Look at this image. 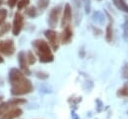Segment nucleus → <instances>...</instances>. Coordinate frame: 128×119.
<instances>
[{
	"label": "nucleus",
	"mask_w": 128,
	"mask_h": 119,
	"mask_svg": "<svg viewBox=\"0 0 128 119\" xmlns=\"http://www.w3.org/2000/svg\"><path fill=\"white\" fill-rule=\"evenodd\" d=\"M9 81L12 85L11 94L14 96L25 95L33 91V85L29 79H27L22 71L13 68L9 73Z\"/></svg>",
	"instance_id": "1"
},
{
	"label": "nucleus",
	"mask_w": 128,
	"mask_h": 119,
	"mask_svg": "<svg viewBox=\"0 0 128 119\" xmlns=\"http://www.w3.org/2000/svg\"><path fill=\"white\" fill-rule=\"evenodd\" d=\"M33 47L35 48V51L39 57L40 62L42 63H49L52 62L54 60V56L51 52L50 46L48 45L47 42H45L44 40H35L32 42Z\"/></svg>",
	"instance_id": "2"
},
{
	"label": "nucleus",
	"mask_w": 128,
	"mask_h": 119,
	"mask_svg": "<svg viewBox=\"0 0 128 119\" xmlns=\"http://www.w3.org/2000/svg\"><path fill=\"white\" fill-rule=\"evenodd\" d=\"M15 52V45L13 40H4L0 41V53L6 55V56H11Z\"/></svg>",
	"instance_id": "3"
},
{
	"label": "nucleus",
	"mask_w": 128,
	"mask_h": 119,
	"mask_svg": "<svg viewBox=\"0 0 128 119\" xmlns=\"http://www.w3.org/2000/svg\"><path fill=\"white\" fill-rule=\"evenodd\" d=\"M23 15L20 12H16L14 15V20H13V28H12V32L13 35L18 36L23 28Z\"/></svg>",
	"instance_id": "4"
},
{
	"label": "nucleus",
	"mask_w": 128,
	"mask_h": 119,
	"mask_svg": "<svg viewBox=\"0 0 128 119\" xmlns=\"http://www.w3.org/2000/svg\"><path fill=\"white\" fill-rule=\"evenodd\" d=\"M25 103L24 99H20V98H14L12 100H10L9 102H4L2 104H0V115H4L9 108L14 107V106H18L20 104Z\"/></svg>",
	"instance_id": "5"
},
{
	"label": "nucleus",
	"mask_w": 128,
	"mask_h": 119,
	"mask_svg": "<svg viewBox=\"0 0 128 119\" xmlns=\"http://www.w3.org/2000/svg\"><path fill=\"white\" fill-rule=\"evenodd\" d=\"M60 12H61V6H57L54 7L49 15V19H48V23L50 25L51 28H55L58 24V20H59V16H60Z\"/></svg>",
	"instance_id": "6"
},
{
	"label": "nucleus",
	"mask_w": 128,
	"mask_h": 119,
	"mask_svg": "<svg viewBox=\"0 0 128 119\" xmlns=\"http://www.w3.org/2000/svg\"><path fill=\"white\" fill-rule=\"evenodd\" d=\"M72 20V9H71V6L70 4H66L65 7H64V13H63V17H62V22H61V25L63 28H66L69 26L70 22Z\"/></svg>",
	"instance_id": "7"
},
{
	"label": "nucleus",
	"mask_w": 128,
	"mask_h": 119,
	"mask_svg": "<svg viewBox=\"0 0 128 119\" xmlns=\"http://www.w3.org/2000/svg\"><path fill=\"white\" fill-rule=\"evenodd\" d=\"M18 61H19V65H20V68H21L22 73L23 74H26V75H30V70L28 68L27 57H26V54L23 51L19 52V54H18Z\"/></svg>",
	"instance_id": "8"
},
{
	"label": "nucleus",
	"mask_w": 128,
	"mask_h": 119,
	"mask_svg": "<svg viewBox=\"0 0 128 119\" xmlns=\"http://www.w3.org/2000/svg\"><path fill=\"white\" fill-rule=\"evenodd\" d=\"M45 37L47 38V40L50 42L52 48L56 51L59 47L58 44V37H57V33L54 30H47L45 31Z\"/></svg>",
	"instance_id": "9"
},
{
	"label": "nucleus",
	"mask_w": 128,
	"mask_h": 119,
	"mask_svg": "<svg viewBox=\"0 0 128 119\" xmlns=\"http://www.w3.org/2000/svg\"><path fill=\"white\" fill-rule=\"evenodd\" d=\"M22 113H23L22 109H20V108H14V109H12V110L6 112V113L2 116L1 119H15V118L21 116Z\"/></svg>",
	"instance_id": "10"
},
{
	"label": "nucleus",
	"mask_w": 128,
	"mask_h": 119,
	"mask_svg": "<svg viewBox=\"0 0 128 119\" xmlns=\"http://www.w3.org/2000/svg\"><path fill=\"white\" fill-rule=\"evenodd\" d=\"M72 36H73V33H72V30L70 29V27H66L64 28V31L62 32V35H61V41L63 44H68L70 43L71 39H72Z\"/></svg>",
	"instance_id": "11"
},
{
	"label": "nucleus",
	"mask_w": 128,
	"mask_h": 119,
	"mask_svg": "<svg viewBox=\"0 0 128 119\" xmlns=\"http://www.w3.org/2000/svg\"><path fill=\"white\" fill-rule=\"evenodd\" d=\"M113 3L119 10L128 13V4L125 2V0H113Z\"/></svg>",
	"instance_id": "12"
},
{
	"label": "nucleus",
	"mask_w": 128,
	"mask_h": 119,
	"mask_svg": "<svg viewBox=\"0 0 128 119\" xmlns=\"http://www.w3.org/2000/svg\"><path fill=\"white\" fill-rule=\"evenodd\" d=\"M112 39H113V29H112V23L110 21V23L106 28V40L108 42H111Z\"/></svg>",
	"instance_id": "13"
},
{
	"label": "nucleus",
	"mask_w": 128,
	"mask_h": 119,
	"mask_svg": "<svg viewBox=\"0 0 128 119\" xmlns=\"http://www.w3.org/2000/svg\"><path fill=\"white\" fill-rule=\"evenodd\" d=\"M49 1L50 0H38V2H37L38 8L40 10H45L49 5Z\"/></svg>",
	"instance_id": "14"
},
{
	"label": "nucleus",
	"mask_w": 128,
	"mask_h": 119,
	"mask_svg": "<svg viewBox=\"0 0 128 119\" xmlns=\"http://www.w3.org/2000/svg\"><path fill=\"white\" fill-rule=\"evenodd\" d=\"M26 14H27L29 17H31V18H35V17L37 16V10H36V8H35L34 6L29 7V8L26 10Z\"/></svg>",
	"instance_id": "15"
},
{
	"label": "nucleus",
	"mask_w": 128,
	"mask_h": 119,
	"mask_svg": "<svg viewBox=\"0 0 128 119\" xmlns=\"http://www.w3.org/2000/svg\"><path fill=\"white\" fill-rule=\"evenodd\" d=\"M93 18H94V20H96V22H98L100 24H103L104 23V20H105L104 19V16L102 15L101 12H95Z\"/></svg>",
	"instance_id": "16"
},
{
	"label": "nucleus",
	"mask_w": 128,
	"mask_h": 119,
	"mask_svg": "<svg viewBox=\"0 0 128 119\" xmlns=\"http://www.w3.org/2000/svg\"><path fill=\"white\" fill-rule=\"evenodd\" d=\"M26 57H27L28 64H34V63L36 62L35 55L32 53V51H28V52H27V54H26Z\"/></svg>",
	"instance_id": "17"
},
{
	"label": "nucleus",
	"mask_w": 128,
	"mask_h": 119,
	"mask_svg": "<svg viewBox=\"0 0 128 119\" xmlns=\"http://www.w3.org/2000/svg\"><path fill=\"white\" fill-rule=\"evenodd\" d=\"M29 3H30V0H19L18 3H17V8L19 10L24 9L29 5Z\"/></svg>",
	"instance_id": "18"
},
{
	"label": "nucleus",
	"mask_w": 128,
	"mask_h": 119,
	"mask_svg": "<svg viewBox=\"0 0 128 119\" xmlns=\"http://www.w3.org/2000/svg\"><path fill=\"white\" fill-rule=\"evenodd\" d=\"M6 17H7V10L4 8H1L0 9V27L3 25Z\"/></svg>",
	"instance_id": "19"
},
{
	"label": "nucleus",
	"mask_w": 128,
	"mask_h": 119,
	"mask_svg": "<svg viewBox=\"0 0 128 119\" xmlns=\"http://www.w3.org/2000/svg\"><path fill=\"white\" fill-rule=\"evenodd\" d=\"M118 96H122V97H128V85H125L124 87H122L118 93H117Z\"/></svg>",
	"instance_id": "20"
},
{
	"label": "nucleus",
	"mask_w": 128,
	"mask_h": 119,
	"mask_svg": "<svg viewBox=\"0 0 128 119\" xmlns=\"http://www.w3.org/2000/svg\"><path fill=\"white\" fill-rule=\"evenodd\" d=\"M10 30V25L9 24H4L1 26V29H0V35H4L5 33H7L8 31Z\"/></svg>",
	"instance_id": "21"
},
{
	"label": "nucleus",
	"mask_w": 128,
	"mask_h": 119,
	"mask_svg": "<svg viewBox=\"0 0 128 119\" xmlns=\"http://www.w3.org/2000/svg\"><path fill=\"white\" fill-rule=\"evenodd\" d=\"M84 2V7H85V12L86 13H89L90 12V7H91V4H90V0H82Z\"/></svg>",
	"instance_id": "22"
},
{
	"label": "nucleus",
	"mask_w": 128,
	"mask_h": 119,
	"mask_svg": "<svg viewBox=\"0 0 128 119\" xmlns=\"http://www.w3.org/2000/svg\"><path fill=\"white\" fill-rule=\"evenodd\" d=\"M7 3H8V5H9L10 8H13V7H15L16 4L18 3V0H8Z\"/></svg>",
	"instance_id": "23"
},
{
	"label": "nucleus",
	"mask_w": 128,
	"mask_h": 119,
	"mask_svg": "<svg viewBox=\"0 0 128 119\" xmlns=\"http://www.w3.org/2000/svg\"><path fill=\"white\" fill-rule=\"evenodd\" d=\"M44 73H42V72H38L37 73V77L38 78H41V79H45V78H47L48 77V74H45V75H43Z\"/></svg>",
	"instance_id": "24"
},
{
	"label": "nucleus",
	"mask_w": 128,
	"mask_h": 119,
	"mask_svg": "<svg viewBox=\"0 0 128 119\" xmlns=\"http://www.w3.org/2000/svg\"><path fill=\"white\" fill-rule=\"evenodd\" d=\"M125 27L127 28V33H128V18L126 19V25H125Z\"/></svg>",
	"instance_id": "25"
},
{
	"label": "nucleus",
	"mask_w": 128,
	"mask_h": 119,
	"mask_svg": "<svg viewBox=\"0 0 128 119\" xmlns=\"http://www.w3.org/2000/svg\"><path fill=\"white\" fill-rule=\"evenodd\" d=\"M3 62H4V60H3V58L0 56V63H3Z\"/></svg>",
	"instance_id": "26"
},
{
	"label": "nucleus",
	"mask_w": 128,
	"mask_h": 119,
	"mask_svg": "<svg viewBox=\"0 0 128 119\" xmlns=\"http://www.w3.org/2000/svg\"><path fill=\"white\" fill-rule=\"evenodd\" d=\"M2 3H3V0H0V6L2 5Z\"/></svg>",
	"instance_id": "27"
},
{
	"label": "nucleus",
	"mask_w": 128,
	"mask_h": 119,
	"mask_svg": "<svg viewBox=\"0 0 128 119\" xmlns=\"http://www.w3.org/2000/svg\"><path fill=\"white\" fill-rule=\"evenodd\" d=\"M98 1H101V0H98Z\"/></svg>",
	"instance_id": "28"
}]
</instances>
